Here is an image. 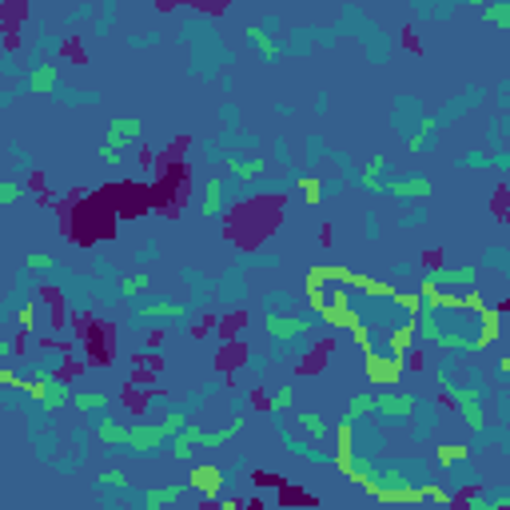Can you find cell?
Segmentation results:
<instances>
[{"label": "cell", "instance_id": "obj_18", "mask_svg": "<svg viewBox=\"0 0 510 510\" xmlns=\"http://www.w3.org/2000/svg\"><path fill=\"white\" fill-rule=\"evenodd\" d=\"M367 410H375V395H359V399H351V419H359V415H367Z\"/></svg>", "mask_w": 510, "mask_h": 510}, {"label": "cell", "instance_id": "obj_16", "mask_svg": "<svg viewBox=\"0 0 510 510\" xmlns=\"http://www.w3.org/2000/svg\"><path fill=\"white\" fill-rule=\"evenodd\" d=\"M299 423L311 430V435H315V439H327V435H331V427H327L323 419H315V415H299Z\"/></svg>", "mask_w": 510, "mask_h": 510}, {"label": "cell", "instance_id": "obj_8", "mask_svg": "<svg viewBox=\"0 0 510 510\" xmlns=\"http://www.w3.org/2000/svg\"><path fill=\"white\" fill-rule=\"evenodd\" d=\"M176 499H184V487H156L144 494L148 506H168V502H176Z\"/></svg>", "mask_w": 510, "mask_h": 510}, {"label": "cell", "instance_id": "obj_1", "mask_svg": "<svg viewBox=\"0 0 510 510\" xmlns=\"http://www.w3.org/2000/svg\"><path fill=\"white\" fill-rule=\"evenodd\" d=\"M450 395H455V403H459V410H462V419H467V427L470 430H479L482 423V410H479V391L474 387H447Z\"/></svg>", "mask_w": 510, "mask_h": 510}, {"label": "cell", "instance_id": "obj_12", "mask_svg": "<svg viewBox=\"0 0 510 510\" xmlns=\"http://www.w3.org/2000/svg\"><path fill=\"white\" fill-rule=\"evenodd\" d=\"M487 21L494 24V28H510V4H506V0L490 4V9H487Z\"/></svg>", "mask_w": 510, "mask_h": 510}, {"label": "cell", "instance_id": "obj_6", "mask_svg": "<svg viewBox=\"0 0 510 510\" xmlns=\"http://www.w3.org/2000/svg\"><path fill=\"white\" fill-rule=\"evenodd\" d=\"M191 487L196 490H203V494H216V490H220V467H200L196 470V474H191Z\"/></svg>", "mask_w": 510, "mask_h": 510}, {"label": "cell", "instance_id": "obj_14", "mask_svg": "<svg viewBox=\"0 0 510 510\" xmlns=\"http://www.w3.org/2000/svg\"><path fill=\"white\" fill-rule=\"evenodd\" d=\"M248 41L255 44V48H260L263 56H267V60H271V56H275V44L267 41V32H263V28H248Z\"/></svg>", "mask_w": 510, "mask_h": 510}, {"label": "cell", "instance_id": "obj_25", "mask_svg": "<svg viewBox=\"0 0 510 510\" xmlns=\"http://www.w3.org/2000/svg\"><path fill=\"white\" fill-rule=\"evenodd\" d=\"M430 136H435V128H430V124H423V132H419V136H410V148H415V152H419V148H427V144H430Z\"/></svg>", "mask_w": 510, "mask_h": 510}, {"label": "cell", "instance_id": "obj_20", "mask_svg": "<svg viewBox=\"0 0 510 510\" xmlns=\"http://www.w3.org/2000/svg\"><path fill=\"white\" fill-rule=\"evenodd\" d=\"M120 287H124V295H140V291L148 287V275H128Z\"/></svg>", "mask_w": 510, "mask_h": 510}, {"label": "cell", "instance_id": "obj_26", "mask_svg": "<svg viewBox=\"0 0 510 510\" xmlns=\"http://www.w3.org/2000/svg\"><path fill=\"white\" fill-rule=\"evenodd\" d=\"M439 459L442 462H459V459H467V450L462 447H439Z\"/></svg>", "mask_w": 510, "mask_h": 510}, {"label": "cell", "instance_id": "obj_15", "mask_svg": "<svg viewBox=\"0 0 510 510\" xmlns=\"http://www.w3.org/2000/svg\"><path fill=\"white\" fill-rule=\"evenodd\" d=\"M144 319H156V315H184V307L180 303H152V307H144L140 311Z\"/></svg>", "mask_w": 510, "mask_h": 510}, {"label": "cell", "instance_id": "obj_17", "mask_svg": "<svg viewBox=\"0 0 510 510\" xmlns=\"http://www.w3.org/2000/svg\"><path fill=\"white\" fill-rule=\"evenodd\" d=\"M220 211V184H208V196H203V216H216Z\"/></svg>", "mask_w": 510, "mask_h": 510}, {"label": "cell", "instance_id": "obj_5", "mask_svg": "<svg viewBox=\"0 0 510 510\" xmlns=\"http://www.w3.org/2000/svg\"><path fill=\"white\" fill-rule=\"evenodd\" d=\"M267 331L275 335V339H291V335L307 331V319H280V315H271V319H267Z\"/></svg>", "mask_w": 510, "mask_h": 510}, {"label": "cell", "instance_id": "obj_19", "mask_svg": "<svg viewBox=\"0 0 510 510\" xmlns=\"http://www.w3.org/2000/svg\"><path fill=\"white\" fill-rule=\"evenodd\" d=\"M76 407L80 410H104L108 399H104V395H76Z\"/></svg>", "mask_w": 510, "mask_h": 510}, {"label": "cell", "instance_id": "obj_22", "mask_svg": "<svg viewBox=\"0 0 510 510\" xmlns=\"http://www.w3.org/2000/svg\"><path fill=\"white\" fill-rule=\"evenodd\" d=\"M291 399H295V395H291V387L275 391V399H271V410H275V415H280V410H287V407H291Z\"/></svg>", "mask_w": 510, "mask_h": 510}, {"label": "cell", "instance_id": "obj_23", "mask_svg": "<svg viewBox=\"0 0 510 510\" xmlns=\"http://www.w3.org/2000/svg\"><path fill=\"white\" fill-rule=\"evenodd\" d=\"M160 427H164V435H180V427H184V415H180V410H171V415L160 423Z\"/></svg>", "mask_w": 510, "mask_h": 510}, {"label": "cell", "instance_id": "obj_4", "mask_svg": "<svg viewBox=\"0 0 510 510\" xmlns=\"http://www.w3.org/2000/svg\"><path fill=\"white\" fill-rule=\"evenodd\" d=\"M164 439H168L164 427H136V430H128V447L132 450H152V447H160Z\"/></svg>", "mask_w": 510, "mask_h": 510}, {"label": "cell", "instance_id": "obj_13", "mask_svg": "<svg viewBox=\"0 0 510 510\" xmlns=\"http://www.w3.org/2000/svg\"><path fill=\"white\" fill-rule=\"evenodd\" d=\"M100 439H104V442H124V447H128V430H120L112 419H104V423H100Z\"/></svg>", "mask_w": 510, "mask_h": 510}, {"label": "cell", "instance_id": "obj_29", "mask_svg": "<svg viewBox=\"0 0 510 510\" xmlns=\"http://www.w3.org/2000/svg\"><path fill=\"white\" fill-rule=\"evenodd\" d=\"M467 4H482V0H467Z\"/></svg>", "mask_w": 510, "mask_h": 510}, {"label": "cell", "instance_id": "obj_28", "mask_svg": "<svg viewBox=\"0 0 510 510\" xmlns=\"http://www.w3.org/2000/svg\"><path fill=\"white\" fill-rule=\"evenodd\" d=\"M28 263H32V267H36V271H48V267H52V260H48V255H32Z\"/></svg>", "mask_w": 510, "mask_h": 510}, {"label": "cell", "instance_id": "obj_10", "mask_svg": "<svg viewBox=\"0 0 510 510\" xmlns=\"http://www.w3.org/2000/svg\"><path fill=\"white\" fill-rule=\"evenodd\" d=\"M52 84H56V64H44L32 72V92H52Z\"/></svg>", "mask_w": 510, "mask_h": 510}, {"label": "cell", "instance_id": "obj_27", "mask_svg": "<svg viewBox=\"0 0 510 510\" xmlns=\"http://www.w3.org/2000/svg\"><path fill=\"white\" fill-rule=\"evenodd\" d=\"M100 482H104V487H124V474H120V470H104Z\"/></svg>", "mask_w": 510, "mask_h": 510}, {"label": "cell", "instance_id": "obj_24", "mask_svg": "<svg viewBox=\"0 0 510 510\" xmlns=\"http://www.w3.org/2000/svg\"><path fill=\"white\" fill-rule=\"evenodd\" d=\"M231 171H240V176H255V171H263V164H248V160H231Z\"/></svg>", "mask_w": 510, "mask_h": 510}, {"label": "cell", "instance_id": "obj_11", "mask_svg": "<svg viewBox=\"0 0 510 510\" xmlns=\"http://www.w3.org/2000/svg\"><path fill=\"white\" fill-rule=\"evenodd\" d=\"M435 283H447V287H455V283H474V267H459V271H439V275H435Z\"/></svg>", "mask_w": 510, "mask_h": 510}, {"label": "cell", "instance_id": "obj_21", "mask_svg": "<svg viewBox=\"0 0 510 510\" xmlns=\"http://www.w3.org/2000/svg\"><path fill=\"white\" fill-rule=\"evenodd\" d=\"M21 200V184H0V208Z\"/></svg>", "mask_w": 510, "mask_h": 510}, {"label": "cell", "instance_id": "obj_2", "mask_svg": "<svg viewBox=\"0 0 510 510\" xmlns=\"http://www.w3.org/2000/svg\"><path fill=\"white\" fill-rule=\"evenodd\" d=\"M140 140V120L136 116H120V120H112V132H108V144L112 148H124V144Z\"/></svg>", "mask_w": 510, "mask_h": 510}, {"label": "cell", "instance_id": "obj_3", "mask_svg": "<svg viewBox=\"0 0 510 510\" xmlns=\"http://www.w3.org/2000/svg\"><path fill=\"white\" fill-rule=\"evenodd\" d=\"M375 410L387 415V419H407L415 410V399L410 395H383V399H375Z\"/></svg>", "mask_w": 510, "mask_h": 510}, {"label": "cell", "instance_id": "obj_9", "mask_svg": "<svg viewBox=\"0 0 510 510\" xmlns=\"http://www.w3.org/2000/svg\"><path fill=\"white\" fill-rule=\"evenodd\" d=\"M391 191H395V196H430V180H395L391 184Z\"/></svg>", "mask_w": 510, "mask_h": 510}, {"label": "cell", "instance_id": "obj_7", "mask_svg": "<svg viewBox=\"0 0 510 510\" xmlns=\"http://www.w3.org/2000/svg\"><path fill=\"white\" fill-rule=\"evenodd\" d=\"M196 442H203V430H196V427H180V439H176V450H171V455H176V459H188Z\"/></svg>", "mask_w": 510, "mask_h": 510}]
</instances>
